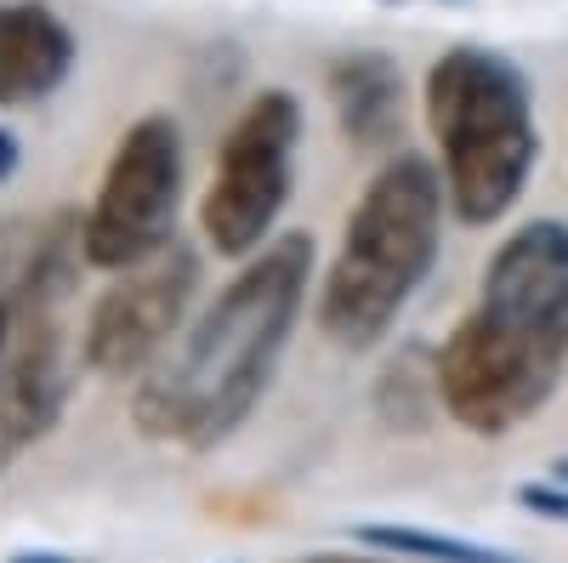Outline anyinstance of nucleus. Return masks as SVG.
Here are the masks:
<instances>
[{
  "instance_id": "1",
  "label": "nucleus",
  "mask_w": 568,
  "mask_h": 563,
  "mask_svg": "<svg viewBox=\"0 0 568 563\" xmlns=\"http://www.w3.org/2000/svg\"><path fill=\"white\" fill-rule=\"evenodd\" d=\"M307 291V233H278L251 262H240V273L216 291V302L187 324V336L136 388V428L182 450H216L222 439H233V428H245V415L273 388V370L302 324Z\"/></svg>"
},
{
  "instance_id": "2",
  "label": "nucleus",
  "mask_w": 568,
  "mask_h": 563,
  "mask_svg": "<svg viewBox=\"0 0 568 563\" xmlns=\"http://www.w3.org/2000/svg\"><path fill=\"white\" fill-rule=\"evenodd\" d=\"M568 359V222L535 217L489 257L484 291L438 348L433 393L478 439H500L557 393Z\"/></svg>"
},
{
  "instance_id": "3",
  "label": "nucleus",
  "mask_w": 568,
  "mask_h": 563,
  "mask_svg": "<svg viewBox=\"0 0 568 563\" xmlns=\"http://www.w3.org/2000/svg\"><path fill=\"white\" fill-rule=\"evenodd\" d=\"M444 200V171L420 154H393L364 182L318 291V331L336 348L364 353L393 331L438 262Z\"/></svg>"
},
{
  "instance_id": "4",
  "label": "nucleus",
  "mask_w": 568,
  "mask_h": 563,
  "mask_svg": "<svg viewBox=\"0 0 568 563\" xmlns=\"http://www.w3.org/2000/svg\"><path fill=\"white\" fill-rule=\"evenodd\" d=\"M80 268L91 262L74 211H58L29 233L23 251L0 257V466L40 444L69 410L85 359L69 331Z\"/></svg>"
},
{
  "instance_id": "5",
  "label": "nucleus",
  "mask_w": 568,
  "mask_h": 563,
  "mask_svg": "<svg viewBox=\"0 0 568 563\" xmlns=\"http://www.w3.org/2000/svg\"><path fill=\"white\" fill-rule=\"evenodd\" d=\"M426 125L455 217L471 228L506 217L540 160L529 80L484 46H455L426 69Z\"/></svg>"
},
{
  "instance_id": "6",
  "label": "nucleus",
  "mask_w": 568,
  "mask_h": 563,
  "mask_svg": "<svg viewBox=\"0 0 568 563\" xmlns=\"http://www.w3.org/2000/svg\"><path fill=\"white\" fill-rule=\"evenodd\" d=\"M302 143V103L291 91H262L245 114L227 125L216 171L200 200V240L227 257L251 262L262 245L278 240V211L291 200V160Z\"/></svg>"
},
{
  "instance_id": "7",
  "label": "nucleus",
  "mask_w": 568,
  "mask_h": 563,
  "mask_svg": "<svg viewBox=\"0 0 568 563\" xmlns=\"http://www.w3.org/2000/svg\"><path fill=\"white\" fill-rule=\"evenodd\" d=\"M182 177H187L182 125L171 114L131 120L103 165L98 194H91L80 217L85 262L103 273H125L136 262H149L154 251H165L176 240Z\"/></svg>"
},
{
  "instance_id": "8",
  "label": "nucleus",
  "mask_w": 568,
  "mask_h": 563,
  "mask_svg": "<svg viewBox=\"0 0 568 563\" xmlns=\"http://www.w3.org/2000/svg\"><path fill=\"white\" fill-rule=\"evenodd\" d=\"M194 291H200V251L182 240H171L149 262L114 273L109 291L91 302L85 331H80L85 370L109 375V382L149 375L171 353L187 308H194Z\"/></svg>"
},
{
  "instance_id": "9",
  "label": "nucleus",
  "mask_w": 568,
  "mask_h": 563,
  "mask_svg": "<svg viewBox=\"0 0 568 563\" xmlns=\"http://www.w3.org/2000/svg\"><path fill=\"white\" fill-rule=\"evenodd\" d=\"M74 34L45 0H7L0 7V109L40 103L69 80Z\"/></svg>"
},
{
  "instance_id": "10",
  "label": "nucleus",
  "mask_w": 568,
  "mask_h": 563,
  "mask_svg": "<svg viewBox=\"0 0 568 563\" xmlns=\"http://www.w3.org/2000/svg\"><path fill=\"white\" fill-rule=\"evenodd\" d=\"M324 86H329V109H336L342 131L358 149L382 154V149L398 143V131H404V74L382 52L342 58Z\"/></svg>"
},
{
  "instance_id": "11",
  "label": "nucleus",
  "mask_w": 568,
  "mask_h": 563,
  "mask_svg": "<svg viewBox=\"0 0 568 563\" xmlns=\"http://www.w3.org/2000/svg\"><path fill=\"white\" fill-rule=\"evenodd\" d=\"M353 541L375 546V552H393V557H415V563H524L506 546L460 541V535H438V530H409V524H358Z\"/></svg>"
},
{
  "instance_id": "12",
  "label": "nucleus",
  "mask_w": 568,
  "mask_h": 563,
  "mask_svg": "<svg viewBox=\"0 0 568 563\" xmlns=\"http://www.w3.org/2000/svg\"><path fill=\"white\" fill-rule=\"evenodd\" d=\"M517 501H524L529 512H540V519H562L568 524V484L562 479H540V484H524V490H517Z\"/></svg>"
},
{
  "instance_id": "13",
  "label": "nucleus",
  "mask_w": 568,
  "mask_h": 563,
  "mask_svg": "<svg viewBox=\"0 0 568 563\" xmlns=\"http://www.w3.org/2000/svg\"><path fill=\"white\" fill-rule=\"evenodd\" d=\"M12 171H18V131L0 125V182H12Z\"/></svg>"
},
{
  "instance_id": "14",
  "label": "nucleus",
  "mask_w": 568,
  "mask_h": 563,
  "mask_svg": "<svg viewBox=\"0 0 568 563\" xmlns=\"http://www.w3.org/2000/svg\"><path fill=\"white\" fill-rule=\"evenodd\" d=\"M12 563H80L69 552H12Z\"/></svg>"
},
{
  "instance_id": "15",
  "label": "nucleus",
  "mask_w": 568,
  "mask_h": 563,
  "mask_svg": "<svg viewBox=\"0 0 568 563\" xmlns=\"http://www.w3.org/2000/svg\"><path fill=\"white\" fill-rule=\"evenodd\" d=\"M313 563H387V557H313Z\"/></svg>"
}]
</instances>
